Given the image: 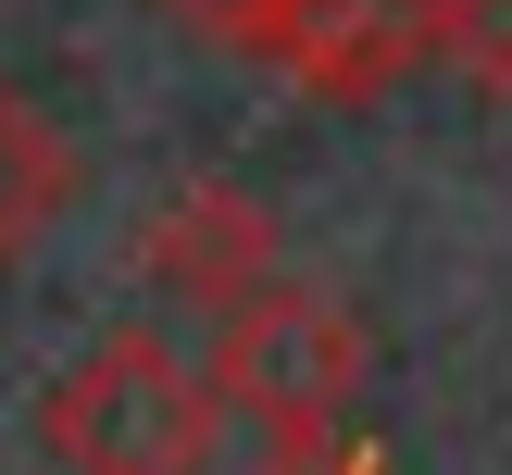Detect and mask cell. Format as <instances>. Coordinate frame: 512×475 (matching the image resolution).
Masks as SVG:
<instances>
[{
  "label": "cell",
  "instance_id": "1",
  "mask_svg": "<svg viewBox=\"0 0 512 475\" xmlns=\"http://www.w3.org/2000/svg\"><path fill=\"white\" fill-rule=\"evenodd\" d=\"M200 375L263 450H300V438H338L350 388H363V325H350V300L300 288V275H250L238 300H213Z\"/></svg>",
  "mask_w": 512,
  "mask_h": 475
},
{
  "label": "cell",
  "instance_id": "2",
  "mask_svg": "<svg viewBox=\"0 0 512 475\" xmlns=\"http://www.w3.org/2000/svg\"><path fill=\"white\" fill-rule=\"evenodd\" d=\"M38 450L63 475H213L225 400L188 350L163 338H100L63 388L38 400Z\"/></svg>",
  "mask_w": 512,
  "mask_h": 475
},
{
  "label": "cell",
  "instance_id": "3",
  "mask_svg": "<svg viewBox=\"0 0 512 475\" xmlns=\"http://www.w3.org/2000/svg\"><path fill=\"white\" fill-rule=\"evenodd\" d=\"M238 50L300 100H388L400 75H425V0H275Z\"/></svg>",
  "mask_w": 512,
  "mask_h": 475
},
{
  "label": "cell",
  "instance_id": "4",
  "mask_svg": "<svg viewBox=\"0 0 512 475\" xmlns=\"http://www.w3.org/2000/svg\"><path fill=\"white\" fill-rule=\"evenodd\" d=\"M138 275L213 313V300H238L250 275H275V213L250 188H175L163 213H150V238H138Z\"/></svg>",
  "mask_w": 512,
  "mask_h": 475
},
{
  "label": "cell",
  "instance_id": "5",
  "mask_svg": "<svg viewBox=\"0 0 512 475\" xmlns=\"http://www.w3.org/2000/svg\"><path fill=\"white\" fill-rule=\"evenodd\" d=\"M63 188H75V163H63V138H50V113L0 88V263L63 213Z\"/></svg>",
  "mask_w": 512,
  "mask_h": 475
},
{
  "label": "cell",
  "instance_id": "6",
  "mask_svg": "<svg viewBox=\"0 0 512 475\" xmlns=\"http://www.w3.org/2000/svg\"><path fill=\"white\" fill-rule=\"evenodd\" d=\"M425 63H450L463 88L512 100V0H425Z\"/></svg>",
  "mask_w": 512,
  "mask_h": 475
},
{
  "label": "cell",
  "instance_id": "7",
  "mask_svg": "<svg viewBox=\"0 0 512 475\" xmlns=\"http://www.w3.org/2000/svg\"><path fill=\"white\" fill-rule=\"evenodd\" d=\"M250 475H388V463H375V450H363V438L338 425V438H300V450H263Z\"/></svg>",
  "mask_w": 512,
  "mask_h": 475
},
{
  "label": "cell",
  "instance_id": "8",
  "mask_svg": "<svg viewBox=\"0 0 512 475\" xmlns=\"http://www.w3.org/2000/svg\"><path fill=\"white\" fill-rule=\"evenodd\" d=\"M163 13H175V25H200V38H225V50H238L250 25L275 13V0H163Z\"/></svg>",
  "mask_w": 512,
  "mask_h": 475
}]
</instances>
